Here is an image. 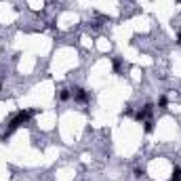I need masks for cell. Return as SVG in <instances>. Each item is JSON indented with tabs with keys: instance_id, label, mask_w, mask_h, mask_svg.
Masks as SVG:
<instances>
[{
	"instance_id": "5",
	"label": "cell",
	"mask_w": 181,
	"mask_h": 181,
	"mask_svg": "<svg viewBox=\"0 0 181 181\" xmlns=\"http://www.w3.org/2000/svg\"><path fill=\"white\" fill-rule=\"evenodd\" d=\"M67 97H70V90H67V88H63L61 93H59V99H61V101H65Z\"/></svg>"
},
{
	"instance_id": "3",
	"label": "cell",
	"mask_w": 181,
	"mask_h": 181,
	"mask_svg": "<svg viewBox=\"0 0 181 181\" xmlns=\"http://www.w3.org/2000/svg\"><path fill=\"white\" fill-rule=\"evenodd\" d=\"M150 112H152V105H150V103H147V105H145V107H143V109H141V112H137V116H135V118H137V120H139V122H141V120H145V118H147V116H150Z\"/></svg>"
},
{
	"instance_id": "1",
	"label": "cell",
	"mask_w": 181,
	"mask_h": 181,
	"mask_svg": "<svg viewBox=\"0 0 181 181\" xmlns=\"http://www.w3.org/2000/svg\"><path fill=\"white\" fill-rule=\"evenodd\" d=\"M30 116H32L30 112H17V114H15V118L11 120V128L7 131V135H4V139L9 137V135H11V133H13V131H15L17 126H21V124H26V122L30 120Z\"/></svg>"
},
{
	"instance_id": "2",
	"label": "cell",
	"mask_w": 181,
	"mask_h": 181,
	"mask_svg": "<svg viewBox=\"0 0 181 181\" xmlns=\"http://www.w3.org/2000/svg\"><path fill=\"white\" fill-rule=\"evenodd\" d=\"M72 95H74L76 101H86V99H88V95H86V90H84V88H74V93H72Z\"/></svg>"
},
{
	"instance_id": "9",
	"label": "cell",
	"mask_w": 181,
	"mask_h": 181,
	"mask_svg": "<svg viewBox=\"0 0 181 181\" xmlns=\"http://www.w3.org/2000/svg\"><path fill=\"white\" fill-rule=\"evenodd\" d=\"M179 2H181V0H179Z\"/></svg>"
},
{
	"instance_id": "8",
	"label": "cell",
	"mask_w": 181,
	"mask_h": 181,
	"mask_svg": "<svg viewBox=\"0 0 181 181\" xmlns=\"http://www.w3.org/2000/svg\"><path fill=\"white\" fill-rule=\"evenodd\" d=\"M177 42H181V32H179V36H177Z\"/></svg>"
},
{
	"instance_id": "6",
	"label": "cell",
	"mask_w": 181,
	"mask_h": 181,
	"mask_svg": "<svg viewBox=\"0 0 181 181\" xmlns=\"http://www.w3.org/2000/svg\"><path fill=\"white\" fill-rule=\"evenodd\" d=\"M158 105H160V107H166V97H160V99H158Z\"/></svg>"
},
{
	"instance_id": "7",
	"label": "cell",
	"mask_w": 181,
	"mask_h": 181,
	"mask_svg": "<svg viewBox=\"0 0 181 181\" xmlns=\"http://www.w3.org/2000/svg\"><path fill=\"white\" fill-rule=\"evenodd\" d=\"M152 128H154V126H152V122L147 120V122H145V131H147V133H152Z\"/></svg>"
},
{
	"instance_id": "4",
	"label": "cell",
	"mask_w": 181,
	"mask_h": 181,
	"mask_svg": "<svg viewBox=\"0 0 181 181\" xmlns=\"http://www.w3.org/2000/svg\"><path fill=\"white\" fill-rule=\"evenodd\" d=\"M171 181H181V166H175V169H173Z\"/></svg>"
}]
</instances>
